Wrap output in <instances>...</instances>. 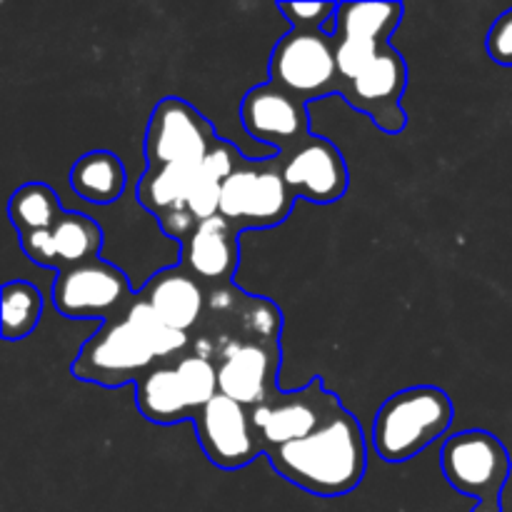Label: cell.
<instances>
[{
  "mask_svg": "<svg viewBox=\"0 0 512 512\" xmlns=\"http://www.w3.org/2000/svg\"><path fill=\"white\" fill-rule=\"evenodd\" d=\"M280 335L283 313L273 300L228 285L208 290L190 350L215 365L220 393L253 410L280 390Z\"/></svg>",
  "mask_w": 512,
  "mask_h": 512,
  "instance_id": "1",
  "label": "cell"
},
{
  "mask_svg": "<svg viewBox=\"0 0 512 512\" xmlns=\"http://www.w3.org/2000/svg\"><path fill=\"white\" fill-rule=\"evenodd\" d=\"M263 455L280 478L318 498L353 493L368 470L365 433L345 405L313 435L265 450Z\"/></svg>",
  "mask_w": 512,
  "mask_h": 512,
  "instance_id": "2",
  "label": "cell"
},
{
  "mask_svg": "<svg viewBox=\"0 0 512 512\" xmlns=\"http://www.w3.org/2000/svg\"><path fill=\"white\" fill-rule=\"evenodd\" d=\"M453 418V400L445 390L435 385H413L390 395L380 405L373 420L370 443L385 463H408L445 438Z\"/></svg>",
  "mask_w": 512,
  "mask_h": 512,
  "instance_id": "3",
  "label": "cell"
},
{
  "mask_svg": "<svg viewBox=\"0 0 512 512\" xmlns=\"http://www.w3.org/2000/svg\"><path fill=\"white\" fill-rule=\"evenodd\" d=\"M135 405L153 425H178L203 410L218 388V370L193 350L175 360H160L135 380Z\"/></svg>",
  "mask_w": 512,
  "mask_h": 512,
  "instance_id": "4",
  "label": "cell"
},
{
  "mask_svg": "<svg viewBox=\"0 0 512 512\" xmlns=\"http://www.w3.org/2000/svg\"><path fill=\"white\" fill-rule=\"evenodd\" d=\"M295 195L280 175L275 155L263 160H240L225 180L220 193V218L228 220L235 233L278 228L290 218Z\"/></svg>",
  "mask_w": 512,
  "mask_h": 512,
  "instance_id": "5",
  "label": "cell"
},
{
  "mask_svg": "<svg viewBox=\"0 0 512 512\" xmlns=\"http://www.w3.org/2000/svg\"><path fill=\"white\" fill-rule=\"evenodd\" d=\"M268 75L270 83L303 103L338 95L343 80L335 60V38L325 30L290 28L270 53Z\"/></svg>",
  "mask_w": 512,
  "mask_h": 512,
  "instance_id": "6",
  "label": "cell"
},
{
  "mask_svg": "<svg viewBox=\"0 0 512 512\" xmlns=\"http://www.w3.org/2000/svg\"><path fill=\"white\" fill-rule=\"evenodd\" d=\"M440 468L450 488L478 503H500L510 480V453L488 430H463L443 443Z\"/></svg>",
  "mask_w": 512,
  "mask_h": 512,
  "instance_id": "7",
  "label": "cell"
},
{
  "mask_svg": "<svg viewBox=\"0 0 512 512\" xmlns=\"http://www.w3.org/2000/svg\"><path fill=\"white\" fill-rule=\"evenodd\" d=\"M160 363L143 335L128 318L108 320L100 325L73 360V378L100 388L135 385V380Z\"/></svg>",
  "mask_w": 512,
  "mask_h": 512,
  "instance_id": "8",
  "label": "cell"
},
{
  "mask_svg": "<svg viewBox=\"0 0 512 512\" xmlns=\"http://www.w3.org/2000/svg\"><path fill=\"white\" fill-rule=\"evenodd\" d=\"M135 300L138 295L130 288L128 275L103 258L63 270L53 283L55 310L73 320H120Z\"/></svg>",
  "mask_w": 512,
  "mask_h": 512,
  "instance_id": "9",
  "label": "cell"
},
{
  "mask_svg": "<svg viewBox=\"0 0 512 512\" xmlns=\"http://www.w3.org/2000/svg\"><path fill=\"white\" fill-rule=\"evenodd\" d=\"M340 408L343 403L338 395L325 388L323 380L313 378L300 390H278L273 398L255 405L250 410V418H253L255 435L265 453V450L308 438Z\"/></svg>",
  "mask_w": 512,
  "mask_h": 512,
  "instance_id": "10",
  "label": "cell"
},
{
  "mask_svg": "<svg viewBox=\"0 0 512 512\" xmlns=\"http://www.w3.org/2000/svg\"><path fill=\"white\" fill-rule=\"evenodd\" d=\"M210 120L183 98H163L153 108L145 130L148 168L158 165H200L218 145Z\"/></svg>",
  "mask_w": 512,
  "mask_h": 512,
  "instance_id": "11",
  "label": "cell"
},
{
  "mask_svg": "<svg viewBox=\"0 0 512 512\" xmlns=\"http://www.w3.org/2000/svg\"><path fill=\"white\" fill-rule=\"evenodd\" d=\"M405 90H408V63L403 53L388 43L353 80L343 83L340 95L350 108L368 115L375 128L388 135H398L408 128V113L403 110Z\"/></svg>",
  "mask_w": 512,
  "mask_h": 512,
  "instance_id": "12",
  "label": "cell"
},
{
  "mask_svg": "<svg viewBox=\"0 0 512 512\" xmlns=\"http://www.w3.org/2000/svg\"><path fill=\"white\" fill-rule=\"evenodd\" d=\"M275 163L295 198L330 205L348 193L350 173L345 155L323 135H310L288 153H278Z\"/></svg>",
  "mask_w": 512,
  "mask_h": 512,
  "instance_id": "13",
  "label": "cell"
},
{
  "mask_svg": "<svg viewBox=\"0 0 512 512\" xmlns=\"http://www.w3.org/2000/svg\"><path fill=\"white\" fill-rule=\"evenodd\" d=\"M193 428L203 453L220 470L248 468L263 455L250 410L223 393L195 413Z\"/></svg>",
  "mask_w": 512,
  "mask_h": 512,
  "instance_id": "14",
  "label": "cell"
},
{
  "mask_svg": "<svg viewBox=\"0 0 512 512\" xmlns=\"http://www.w3.org/2000/svg\"><path fill=\"white\" fill-rule=\"evenodd\" d=\"M240 120L248 135L258 143L270 145L278 153H288L308 140L310 115L308 103L290 95L275 83H260L240 100Z\"/></svg>",
  "mask_w": 512,
  "mask_h": 512,
  "instance_id": "15",
  "label": "cell"
},
{
  "mask_svg": "<svg viewBox=\"0 0 512 512\" xmlns=\"http://www.w3.org/2000/svg\"><path fill=\"white\" fill-rule=\"evenodd\" d=\"M20 248L35 265L63 273L100 258L103 228L88 215L65 210L50 230L20 235Z\"/></svg>",
  "mask_w": 512,
  "mask_h": 512,
  "instance_id": "16",
  "label": "cell"
},
{
  "mask_svg": "<svg viewBox=\"0 0 512 512\" xmlns=\"http://www.w3.org/2000/svg\"><path fill=\"white\" fill-rule=\"evenodd\" d=\"M180 265L208 290L233 285L240 265V243L233 225L220 215L203 220L180 245Z\"/></svg>",
  "mask_w": 512,
  "mask_h": 512,
  "instance_id": "17",
  "label": "cell"
},
{
  "mask_svg": "<svg viewBox=\"0 0 512 512\" xmlns=\"http://www.w3.org/2000/svg\"><path fill=\"white\" fill-rule=\"evenodd\" d=\"M140 298L158 313L160 320L180 333L193 335L208 305V288L183 265L158 270L140 290Z\"/></svg>",
  "mask_w": 512,
  "mask_h": 512,
  "instance_id": "18",
  "label": "cell"
},
{
  "mask_svg": "<svg viewBox=\"0 0 512 512\" xmlns=\"http://www.w3.org/2000/svg\"><path fill=\"white\" fill-rule=\"evenodd\" d=\"M128 173L123 160L110 150H90L70 168V188L78 198L93 205H110L125 193Z\"/></svg>",
  "mask_w": 512,
  "mask_h": 512,
  "instance_id": "19",
  "label": "cell"
},
{
  "mask_svg": "<svg viewBox=\"0 0 512 512\" xmlns=\"http://www.w3.org/2000/svg\"><path fill=\"white\" fill-rule=\"evenodd\" d=\"M200 165H158V168H148L143 178L138 180V185H135V198L148 213L155 215V220L175 213V210H185Z\"/></svg>",
  "mask_w": 512,
  "mask_h": 512,
  "instance_id": "20",
  "label": "cell"
},
{
  "mask_svg": "<svg viewBox=\"0 0 512 512\" xmlns=\"http://www.w3.org/2000/svg\"><path fill=\"white\" fill-rule=\"evenodd\" d=\"M243 158L245 155L235 145H230L228 140H218V145L203 160L188 195V210L198 223L220 215V193H223L225 180L230 178V173L238 168Z\"/></svg>",
  "mask_w": 512,
  "mask_h": 512,
  "instance_id": "21",
  "label": "cell"
},
{
  "mask_svg": "<svg viewBox=\"0 0 512 512\" xmlns=\"http://www.w3.org/2000/svg\"><path fill=\"white\" fill-rule=\"evenodd\" d=\"M403 15V3H340L333 35L390 43V35L403 23Z\"/></svg>",
  "mask_w": 512,
  "mask_h": 512,
  "instance_id": "22",
  "label": "cell"
},
{
  "mask_svg": "<svg viewBox=\"0 0 512 512\" xmlns=\"http://www.w3.org/2000/svg\"><path fill=\"white\" fill-rule=\"evenodd\" d=\"M43 315V295L25 280H8L0 290V333L8 343L28 338Z\"/></svg>",
  "mask_w": 512,
  "mask_h": 512,
  "instance_id": "23",
  "label": "cell"
},
{
  "mask_svg": "<svg viewBox=\"0 0 512 512\" xmlns=\"http://www.w3.org/2000/svg\"><path fill=\"white\" fill-rule=\"evenodd\" d=\"M65 210L60 208L58 193L45 183H25L10 195L8 218L18 235L50 230Z\"/></svg>",
  "mask_w": 512,
  "mask_h": 512,
  "instance_id": "24",
  "label": "cell"
},
{
  "mask_svg": "<svg viewBox=\"0 0 512 512\" xmlns=\"http://www.w3.org/2000/svg\"><path fill=\"white\" fill-rule=\"evenodd\" d=\"M125 318L143 335V340L150 345V350H153L158 360H175L190 350V335L170 328L165 320L158 318V313L140 295Z\"/></svg>",
  "mask_w": 512,
  "mask_h": 512,
  "instance_id": "25",
  "label": "cell"
},
{
  "mask_svg": "<svg viewBox=\"0 0 512 512\" xmlns=\"http://www.w3.org/2000/svg\"><path fill=\"white\" fill-rule=\"evenodd\" d=\"M275 8L290 20V25L298 30H325L335 33V15H338L340 3H278Z\"/></svg>",
  "mask_w": 512,
  "mask_h": 512,
  "instance_id": "26",
  "label": "cell"
},
{
  "mask_svg": "<svg viewBox=\"0 0 512 512\" xmlns=\"http://www.w3.org/2000/svg\"><path fill=\"white\" fill-rule=\"evenodd\" d=\"M485 48H488V55L495 63L510 65L512 68V8L505 10L503 15H498V20L490 25Z\"/></svg>",
  "mask_w": 512,
  "mask_h": 512,
  "instance_id": "27",
  "label": "cell"
},
{
  "mask_svg": "<svg viewBox=\"0 0 512 512\" xmlns=\"http://www.w3.org/2000/svg\"><path fill=\"white\" fill-rule=\"evenodd\" d=\"M470 512H503V503H475Z\"/></svg>",
  "mask_w": 512,
  "mask_h": 512,
  "instance_id": "28",
  "label": "cell"
}]
</instances>
